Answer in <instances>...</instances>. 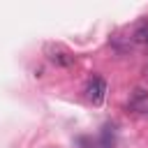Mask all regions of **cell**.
<instances>
[{
  "label": "cell",
  "mask_w": 148,
  "mask_h": 148,
  "mask_svg": "<svg viewBox=\"0 0 148 148\" xmlns=\"http://www.w3.org/2000/svg\"><path fill=\"white\" fill-rule=\"evenodd\" d=\"M86 97H88L90 104L99 106L104 102V97H106V81L102 76H92L88 81V86H86Z\"/></svg>",
  "instance_id": "obj_1"
},
{
  "label": "cell",
  "mask_w": 148,
  "mask_h": 148,
  "mask_svg": "<svg viewBox=\"0 0 148 148\" xmlns=\"http://www.w3.org/2000/svg\"><path fill=\"white\" fill-rule=\"evenodd\" d=\"M49 60H51L53 65H58V67H72V65H74V56L67 53V51H60V49H53V51L49 53Z\"/></svg>",
  "instance_id": "obj_2"
},
{
  "label": "cell",
  "mask_w": 148,
  "mask_h": 148,
  "mask_svg": "<svg viewBox=\"0 0 148 148\" xmlns=\"http://www.w3.org/2000/svg\"><path fill=\"white\" fill-rule=\"evenodd\" d=\"M130 106L139 113H148V95L143 90H134V95L130 99Z\"/></svg>",
  "instance_id": "obj_3"
},
{
  "label": "cell",
  "mask_w": 148,
  "mask_h": 148,
  "mask_svg": "<svg viewBox=\"0 0 148 148\" xmlns=\"http://www.w3.org/2000/svg\"><path fill=\"white\" fill-rule=\"evenodd\" d=\"M132 39H134L136 44H143V46H148V21H141V23L134 28V32H132Z\"/></svg>",
  "instance_id": "obj_4"
}]
</instances>
